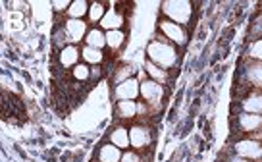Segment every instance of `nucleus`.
Wrapping results in <instances>:
<instances>
[{"label": "nucleus", "instance_id": "1", "mask_svg": "<svg viewBox=\"0 0 262 162\" xmlns=\"http://www.w3.org/2000/svg\"><path fill=\"white\" fill-rule=\"evenodd\" d=\"M147 56L152 64L160 66L164 70H176L180 64V50L176 45H172L164 35L156 33L155 39L148 43L147 47Z\"/></svg>", "mask_w": 262, "mask_h": 162}, {"label": "nucleus", "instance_id": "2", "mask_svg": "<svg viewBox=\"0 0 262 162\" xmlns=\"http://www.w3.org/2000/svg\"><path fill=\"white\" fill-rule=\"evenodd\" d=\"M262 93V62L243 60L235 79V97L243 98L249 93Z\"/></svg>", "mask_w": 262, "mask_h": 162}, {"label": "nucleus", "instance_id": "3", "mask_svg": "<svg viewBox=\"0 0 262 162\" xmlns=\"http://www.w3.org/2000/svg\"><path fill=\"white\" fill-rule=\"evenodd\" d=\"M164 98H166V87L156 83L152 79H143L141 81V87H139V100L147 103L148 108H150V114L152 118L160 116L164 108Z\"/></svg>", "mask_w": 262, "mask_h": 162}, {"label": "nucleus", "instance_id": "4", "mask_svg": "<svg viewBox=\"0 0 262 162\" xmlns=\"http://www.w3.org/2000/svg\"><path fill=\"white\" fill-rule=\"evenodd\" d=\"M162 16L170 19L173 24L189 25L193 19V12H195V4L193 2H183V0H170V2H162Z\"/></svg>", "mask_w": 262, "mask_h": 162}, {"label": "nucleus", "instance_id": "5", "mask_svg": "<svg viewBox=\"0 0 262 162\" xmlns=\"http://www.w3.org/2000/svg\"><path fill=\"white\" fill-rule=\"evenodd\" d=\"M129 139L133 151L148 153L152 149V143H155V128L148 126V124H137V121H133L129 128Z\"/></svg>", "mask_w": 262, "mask_h": 162}, {"label": "nucleus", "instance_id": "6", "mask_svg": "<svg viewBox=\"0 0 262 162\" xmlns=\"http://www.w3.org/2000/svg\"><path fill=\"white\" fill-rule=\"evenodd\" d=\"M158 33L164 35V37L170 40L172 45H176L178 49L185 47V45H187V40H189L187 29H185L183 25L173 24V22H170V19H166V17H162V19L158 22Z\"/></svg>", "mask_w": 262, "mask_h": 162}, {"label": "nucleus", "instance_id": "7", "mask_svg": "<svg viewBox=\"0 0 262 162\" xmlns=\"http://www.w3.org/2000/svg\"><path fill=\"white\" fill-rule=\"evenodd\" d=\"M233 154H237L241 158H247V160L258 162L262 158V143H258V141H254L251 137L237 139L233 143Z\"/></svg>", "mask_w": 262, "mask_h": 162}, {"label": "nucleus", "instance_id": "8", "mask_svg": "<svg viewBox=\"0 0 262 162\" xmlns=\"http://www.w3.org/2000/svg\"><path fill=\"white\" fill-rule=\"evenodd\" d=\"M233 126L239 133L243 135H251V133H256V131L262 130V114H249V112H239L235 118H233Z\"/></svg>", "mask_w": 262, "mask_h": 162}, {"label": "nucleus", "instance_id": "9", "mask_svg": "<svg viewBox=\"0 0 262 162\" xmlns=\"http://www.w3.org/2000/svg\"><path fill=\"white\" fill-rule=\"evenodd\" d=\"M62 29L66 33V39H68V45H77L85 40L87 37V31H89V25L85 24L83 19H66L62 22Z\"/></svg>", "mask_w": 262, "mask_h": 162}, {"label": "nucleus", "instance_id": "10", "mask_svg": "<svg viewBox=\"0 0 262 162\" xmlns=\"http://www.w3.org/2000/svg\"><path fill=\"white\" fill-rule=\"evenodd\" d=\"M54 62L58 64V68L66 72V70H74L75 66L81 62V49L77 45H68L62 50L56 52V58Z\"/></svg>", "mask_w": 262, "mask_h": 162}, {"label": "nucleus", "instance_id": "11", "mask_svg": "<svg viewBox=\"0 0 262 162\" xmlns=\"http://www.w3.org/2000/svg\"><path fill=\"white\" fill-rule=\"evenodd\" d=\"M139 87H141V83L137 77H131V79L123 81L120 85H116L114 87L116 103H118V100H137V98H139Z\"/></svg>", "mask_w": 262, "mask_h": 162}, {"label": "nucleus", "instance_id": "12", "mask_svg": "<svg viewBox=\"0 0 262 162\" xmlns=\"http://www.w3.org/2000/svg\"><path fill=\"white\" fill-rule=\"evenodd\" d=\"M116 118L120 121H135L137 118V100H118L116 103Z\"/></svg>", "mask_w": 262, "mask_h": 162}, {"label": "nucleus", "instance_id": "13", "mask_svg": "<svg viewBox=\"0 0 262 162\" xmlns=\"http://www.w3.org/2000/svg\"><path fill=\"white\" fill-rule=\"evenodd\" d=\"M98 25H100L102 31H116V29H122L123 25H125V16H123L120 10L108 8L106 16L102 17V22H100Z\"/></svg>", "mask_w": 262, "mask_h": 162}, {"label": "nucleus", "instance_id": "14", "mask_svg": "<svg viewBox=\"0 0 262 162\" xmlns=\"http://www.w3.org/2000/svg\"><path fill=\"white\" fill-rule=\"evenodd\" d=\"M239 110L249 114H262V93L253 91V93L245 95L239 103Z\"/></svg>", "mask_w": 262, "mask_h": 162}, {"label": "nucleus", "instance_id": "15", "mask_svg": "<svg viewBox=\"0 0 262 162\" xmlns=\"http://www.w3.org/2000/svg\"><path fill=\"white\" fill-rule=\"evenodd\" d=\"M123 151L118 149L112 143H104V145L98 147L97 151V162H122Z\"/></svg>", "mask_w": 262, "mask_h": 162}, {"label": "nucleus", "instance_id": "16", "mask_svg": "<svg viewBox=\"0 0 262 162\" xmlns=\"http://www.w3.org/2000/svg\"><path fill=\"white\" fill-rule=\"evenodd\" d=\"M110 143L116 145L118 149H129L131 147V139H129V128L125 126H116L114 130L110 131Z\"/></svg>", "mask_w": 262, "mask_h": 162}, {"label": "nucleus", "instance_id": "17", "mask_svg": "<svg viewBox=\"0 0 262 162\" xmlns=\"http://www.w3.org/2000/svg\"><path fill=\"white\" fill-rule=\"evenodd\" d=\"M83 43H85V47H93V49L102 50L106 47V31H102L100 27H91Z\"/></svg>", "mask_w": 262, "mask_h": 162}, {"label": "nucleus", "instance_id": "18", "mask_svg": "<svg viewBox=\"0 0 262 162\" xmlns=\"http://www.w3.org/2000/svg\"><path fill=\"white\" fill-rule=\"evenodd\" d=\"M145 72H147L148 79L156 81V83H160V85H164V87H166V83L170 81V73H168V70H164V68H160V66L152 64L150 60L145 62Z\"/></svg>", "mask_w": 262, "mask_h": 162}, {"label": "nucleus", "instance_id": "19", "mask_svg": "<svg viewBox=\"0 0 262 162\" xmlns=\"http://www.w3.org/2000/svg\"><path fill=\"white\" fill-rule=\"evenodd\" d=\"M81 60L89 66H102L106 60V54L102 50L93 49V47H83L81 49Z\"/></svg>", "mask_w": 262, "mask_h": 162}, {"label": "nucleus", "instance_id": "20", "mask_svg": "<svg viewBox=\"0 0 262 162\" xmlns=\"http://www.w3.org/2000/svg\"><path fill=\"white\" fill-rule=\"evenodd\" d=\"M108 2H100V0H97V2H91V8H89V14H87V17H89V24L93 25H98L100 22H102V17L106 16L108 12Z\"/></svg>", "mask_w": 262, "mask_h": 162}, {"label": "nucleus", "instance_id": "21", "mask_svg": "<svg viewBox=\"0 0 262 162\" xmlns=\"http://www.w3.org/2000/svg\"><path fill=\"white\" fill-rule=\"evenodd\" d=\"M125 39H127V35H125V31H122V29H116V31H106V47H108V50H112V52H120V49L125 45Z\"/></svg>", "mask_w": 262, "mask_h": 162}, {"label": "nucleus", "instance_id": "22", "mask_svg": "<svg viewBox=\"0 0 262 162\" xmlns=\"http://www.w3.org/2000/svg\"><path fill=\"white\" fill-rule=\"evenodd\" d=\"M89 8L91 4L87 0H74L70 10L66 12V16H68V19H83V17L89 14Z\"/></svg>", "mask_w": 262, "mask_h": 162}, {"label": "nucleus", "instance_id": "23", "mask_svg": "<svg viewBox=\"0 0 262 162\" xmlns=\"http://www.w3.org/2000/svg\"><path fill=\"white\" fill-rule=\"evenodd\" d=\"M70 77L74 81H77V83H83V85H85V83H91V66L85 64V62H79V64L72 70Z\"/></svg>", "mask_w": 262, "mask_h": 162}, {"label": "nucleus", "instance_id": "24", "mask_svg": "<svg viewBox=\"0 0 262 162\" xmlns=\"http://www.w3.org/2000/svg\"><path fill=\"white\" fill-rule=\"evenodd\" d=\"M133 73L135 72H133V66L131 64H120L114 72V87L116 85H120V83H123V81L131 79Z\"/></svg>", "mask_w": 262, "mask_h": 162}, {"label": "nucleus", "instance_id": "25", "mask_svg": "<svg viewBox=\"0 0 262 162\" xmlns=\"http://www.w3.org/2000/svg\"><path fill=\"white\" fill-rule=\"evenodd\" d=\"M247 58L254 60V62H262V39L253 40L247 49Z\"/></svg>", "mask_w": 262, "mask_h": 162}, {"label": "nucleus", "instance_id": "26", "mask_svg": "<svg viewBox=\"0 0 262 162\" xmlns=\"http://www.w3.org/2000/svg\"><path fill=\"white\" fill-rule=\"evenodd\" d=\"M122 162H148V153H139V151H123Z\"/></svg>", "mask_w": 262, "mask_h": 162}, {"label": "nucleus", "instance_id": "27", "mask_svg": "<svg viewBox=\"0 0 262 162\" xmlns=\"http://www.w3.org/2000/svg\"><path fill=\"white\" fill-rule=\"evenodd\" d=\"M249 39H251V43H253V40L262 39V14H258V17H256V19L253 22V25H251Z\"/></svg>", "mask_w": 262, "mask_h": 162}, {"label": "nucleus", "instance_id": "28", "mask_svg": "<svg viewBox=\"0 0 262 162\" xmlns=\"http://www.w3.org/2000/svg\"><path fill=\"white\" fill-rule=\"evenodd\" d=\"M50 6H52V10H54L56 14H66V12L70 10V6H72V2H68V0H54Z\"/></svg>", "mask_w": 262, "mask_h": 162}, {"label": "nucleus", "instance_id": "29", "mask_svg": "<svg viewBox=\"0 0 262 162\" xmlns=\"http://www.w3.org/2000/svg\"><path fill=\"white\" fill-rule=\"evenodd\" d=\"M102 75H104V72H102L100 66H91V83H97Z\"/></svg>", "mask_w": 262, "mask_h": 162}, {"label": "nucleus", "instance_id": "30", "mask_svg": "<svg viewBox=\"0 0 262 162\" xmlns=\"http://www.w3.org/2000/svg\"><path fill=\"white\" fill-rule=\"evenodd\" d=\"M228 162H253V160H247V158H241V156H237V154H231L228 158Z\"/></svg>", "mask_w": 262, "mask_h": 162}]
</instances>
